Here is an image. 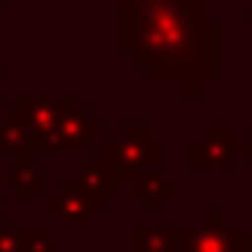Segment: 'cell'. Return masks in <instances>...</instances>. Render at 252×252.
Instances as JSON below:
<instances>
[{"mask_svg":"<svg viewBox=\"0 0 252 252\" xmlns=\"http://www.w3.org/2000/svg\"><path fill=\"white\" fill-rule=\"evenodd\" d=\"M118 42L157 80L201 90L220 67V32L204 0H118Z\"/></svg>","mask_w":252,"mask_h":252,"instance_id":"1","label":"cell"},{"mask_svg":"<svg viewBox=\"0 0 252 252\" xmlns=\"http://www.w3.org/2000/svg\"><path fill=\"white\" fill-rule=\"evenodd\" d=\"M233 150V128H208V134L191 144V163L195 166H230Z\"/></svg>","mask_w":252,"mask_h":252,"instance_id":"2","label":"cell"},{"mask_svg":"<svg viewBox=\"0 0 252 252\" xmlns=\"http://www.w3.org/2000/svg\"><path fill=\"white\" fill-rule=\"evenodd\" d=\"M102 201H90V195H80L77 185H64L61 191L55 195V201H48V208L61 217L67 227H83L90 220L93 208H99Z\"/></svg>","mask_w":252,"mask_h":252,"instance_id":"3","label":"cell"},{"mask_svg":"<svg viewBox=\"0 0 252 252\" xmlns=\"http://www.w3.org/2000/svg\"><path fill=\"white\" fill-rule=\"evenodd\" d=\"M211 223H204L201 230H189L185 233V249L189 252H236V243H233V233L220 227V217L217 214H208Z\"/></svg>","mask_w":252,"mask_h":252,"instance_id":"4","label":"cell"},{"mask_svg":"<svg viewBox=\"0 0 252 252\" xmlns=\"http://www.w3.org/2000/svg\"><path fill=\"white\" fill-rule=\"evenodd\" d=\"M115 166H112L109 160H93L90 166H86V172L80 176V189H86L93 198H99V195H112V189H115Z\"/></svg>","mask_w":252,"mask_h":252,"instance_id":"5","label":"cell"},{"mask_svg":"<svg viewBox=\"0 0 252 252\" xmlns=\"http://www.w3.org/2000/svg\"><path fill=\"white\" fill-rule=\"evenodd\" d=\"M233 243L240 252H252V227H240L233 230Z\"/></svg>","mask_w":252,"mask_h":252,"instance_id":"6","label":"cell"},{"mask_svg":"<svg viewBox=\"0 0 252 252\" xmlns=\"http://www.w3.org/2000/svg\"><path fill=\"white\" fill-rule=\"evenodd\" d=\"M240 150H246V154H249V163H252V128H249V137L240 144Z\"/></svg>","mask_w":252,"mask_h":252,"instance_id":"7","label":"cell"},{"mask_svg":"<svg viewBox=\"0 0 252 252\" xmlns=\"http://www.w3.org/2000/svg\"><path fill=\"white\" fill-rule=\"evenodd\" d=\"M249 19H252V6H249Z\"/></svg>","mask_w":252,"mask_h":252,"instance_id":"8","label":"cell"},{"mask_svg":"<svg viewBox=\"0 0 252 252\" xmlns=\"http://www.w3.org/2000/svg\"><path fill=\"white\" fill-rule=\"evenodd\" d=\"M0 211H3V208H0Z\"/></svg>","mask_w":252,"mask_h":252,"instance_id":"9","label":"cell"}]
</instances>
